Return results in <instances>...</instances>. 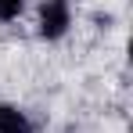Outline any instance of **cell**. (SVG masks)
I'll return each mask as SVG.
<instances>
[{"label":"cell","mask_w":133,"mask_h":133,"mask_svg":"<svg viewBox=\"0 0 133 133\" xmlns=\"http://www.w3.org/2000/svg\"><path fill=\"white\" fill-rule=\"evenodd\" d=\"M72 25V4L68 0H43L36 15V32L43 40H61Z\"/></svg>","instance_id":"6da1fadb"},{"label":"cell","mask_w":133,"mask_h":133,"mask_svg":"<svg viewBox=\"0 0 133 133\" xmlns=\"http://www.w3.org/2000/svg\"><path fill=\"white\" fill-rule=\"evenodd\" d=\"M0 133H32V122L29 115L11 104H0Z\"/></svg>","instance_id":"7a4b0ae2"},{"label":"cell","mask_w":133,"mask_h":133,"mask_svg":"<svg viewBox=\"0 0 133 133\" xmlns=\"http://www.w3.org/2000/svg\"><path fill=\"white\" fill-rule=\"evenodd\" d=\"M25 11V0H0V22H15Z\"/></svg>","instance_id":"3957f363"}]
</instances>
